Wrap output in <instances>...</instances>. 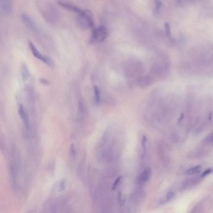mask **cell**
I'll list each match as a JSON object with an SVG mask.
<instances>
[{"mask_svg":"<svg viewBox=\"0 0 213 213\" xmlns=\"http://www.w3.org/2000/svg\"><path fill=\"white\" fill-rule=\"evenodd\" d=\"M18 113L19 115V117L21 118L23 122V125L26 128V130L27 131H29V126H30L29 116L27 111H26L25 108L22 104L19 105L18 106Z\"/></svg>","mask_w":213,"mask_h":213,"instance_id":"cell-6","label":"cell"},{"mask_svg":"<svg viewBox=\"0 0 213 213\" xmlns=\"http://www.w3.org/2000/svg\"><path fill=\"white\" fill-rule=\"evenodd\" d=\"M213 172V169L212 168H209L208 170H206V171H204L202 174V177H204V176H206L207 175H208V174L212 173Z\"/></svg>","mask_w":213,"mask_h":213,"instance_id":"cell-22","label":"cell"},{"mask_svg":"<svg viewBox=\"0 0 213 213\" xmlns=\"http://www.w3.org/2000/svg\"><path fill=\"white\" fill-rule=\"evenodd\" d=\"M118 200H119V204L121 206H122L125 203V198L122 196V195L121 193H119L118 194Z\"/></svg>","mask_w":213,"mask_h":213,"instance_id":"cell-20","label":"cell"},{"mask_svg":"<svg viewBox=\"0 0 213 213\" xmlns=\"http://www.w3.org/2000/svg\"><path fill=\"white\" fill-rule=\"evenodd\" d=\"M69 156L71 159H74L76 155V150L75 146L73 144H71L70 146V150H69Z\"/></svg>","mask_w":213,"mask_h":213,"instance_id":"cell-16","label":"cell"},{"mask_svg":"<svg viewBox=\"0 0 213 213\" xmlns=\"http://www.w3.org/2000/svg\"><path fill=\"white\" fill-rule=\"evenodd\" d=\"M77 15V21L81 27L88 28H93L94 27V22L93 15L91 11L89 10L83 9L81 13Z\"/></svg>","mask_w":213,"mask_h":213,"instance_id":"cell-2","label":"cell"},{"mask_svg":"<svg viewBox=\"0 0 213 213\" xmlns=\"http://www.w3.org/2000/svg\"><path fill=\"white\" fill-rule=\"evenodd\" d=\"M57 3L59 4L63 8H65L66 10H68L70 11L76 13L77 15L80 13L83 10V8L79 7V6H77L76 4H74L71 3L66 2V1H58Z\"/></svg>","mask_w":213,"mask_h":213,"instance_id":"cell-7","label":"cell"},{"mask_svg":"<svg viewBox=\"0 0 213 213\" xmlns=\"http://www.w3.org/2000/svg\"><path fill=\"white\" fill-rule=\"evenodd\" d=\"M41 11H43V16H44L48 21H55L56 19L57 15L56 13V10L53 6H45L44 7L41 9Z\"/></svg>","mask_w":213,"mask_h":213,"instance_id":"cell-5","label":"cell"},{"mask_svg":"<svg viewBox=\"0 0 213 213\" xmlns=\"http://www.w3.org/2000/svg\"><path fill=\"white\" fill-rule=\"evenodd\" d=\"M141 144H142V147H143V152H144V154L145 152H146V146H147V138H146V137L145 136H143V138H142Z\"/></svg>","mask_w":213,"mask_h":213,"instance_id":"cell-18","label":"cell"},{"mask_svg":"<svg viewBox=\"0 0 213 213\" xmlns=\"http://www.w3.org/2000/svg\"><path fill=\"white\" fill-rule=\"evenodd\" d=\"M65 187H66V180L63 179L61 181V182L59 184V186H58L57 191L58 192L63 191L64 189H65Z\"/></svg>","mask_w":213,"mask_h":213,"instance_id":"cell-17","label":"cell"},{"mask_svg":"<svg viewBox=\"0 0 213 213\" xmlns=\"http://www.w3.org/2000/svg\"><path fill=\"white\" fill-rule=\"evenodd\" d=\"M21 19L26 26L28 27L30 29L35 31L37 30V27L35 21L28 15L25 13H23L21 15Z\"/></svg>","mask_w":213,"mask_h":213,"instance_id":"cell-10","label":"cell"},{"mask_svg":"<svg viewBox=\"0 0 213 213\" xmlns=\"http://www.w3.org/2000/svg\"><path fill=\"white\" fill-rule=\"evenodd\" d=\"M28 46L32 54H33V56L35 57H36L37 59L41 60L44 63H46L48 66L52 65L53 64L52 60H51L48 56L43 55L31 41H28Z\"/></svg>","mask_w":213,"mask_h":213,"instance_id":"cell-4","label":"cell"},{"mask_svg":"<svg viewBox=\"0 0 213 213\" xmlns=\"http://www.w3.org/2000/svg\"><path fill=\"white\" fill-rule=\"evenodd\" d=\"M164 28H165V33L166 36L168 37L170 39H172V36H171V27L169 23H165V26H164Z\"/></svg>","mask_w":213,"mask_h":213,"instance_id":"cell-15","label":"cell"},{"mask_svg":"<svg viewBox=\"0 0 213 213\" xmlns=\"http://www.w3.org/2000/svg\"><path fill=\"white\" fill-rule=\"evenodd\" d=\"M154 81L153 77L150 74H147L139 77L138 79V85L141 88H146L150 86Z\"/></svg>","mask_w":213,"mask_h":213,"instance_id":"cell-8","label":"cell"},{"mask_svg":"<svg viewBox=\"0 0 213 213\" xmlns=\"http://www.w3.org/2000/svg\"><path fill=\"white\" fill-rule=\"evenodd\" d=\"M13 9L12 1L10 0H1L0 1V10L4 15L10 14Z\"/></svg>","mask_w":213,"mask_h":213,"instance_id":"cell-9","label":"cell"},{"mask_svg":"<svg viewBox=\"0 0 213 213\" xmlns=\"http://www.w3.org/2000/svg\"><path fill=\"white\" fill-rule=\"evenodd\" d=\"M121 179H122V177H119V178H118L117 179H116V180L115 181L114 183L113 184V187H112V188H113L112 189L113 190H114V189H116V188H117V187L118 186V185L119 184V183L121 182Z\"/></svg>","mask_w":213,"mask_h":213,"instance_id":"cell-19","label":"cell"},{"mask_svg":"<svg viewBox=\"0 0 213 213\" xmlns=\"http://www.w3.org/2000/svg\"><path fill=\"white\" fill-rule=\"evenodd\" d=\"M151 175H152V170L150 168V167H147V168H146L143 171V172L141 174L139 177L140 181L142 183L148 181L150 179Z\"/></svg>","mask_w":213,"mask_h":213,"instance_id":"cell-11","label":"cell"},{"mask_svg":"<svg viewBox=\"0 0 213 213\" xmlns=\"http://www.w3.org/2000/svg\"><path fill=\"white\" fill-rule=\"evenodd\" d=\"M127 74L130 77H136L140 76L144 71L143 64L140 62H133L129 64L127 67Z\"/></svg>","mask_w":213,"mask_h":213,"instance_id":"cell-3","label":"cell"},{"mask_svg":"<svg viewBox=\"0 0 213 213\" xmlns=\"http://www.w3.org/2000/svg\"><path fill=\"white\" fill-rule=\"evenodd\" d=\"M21 73L23 80L24 81H27V80L29 77V71L26 64H24L22 65L21 68Z\"/></svg>","mask_w":213,"mask_h":213,"instance_id":"cell-12","label":"cell"},{"mask_svg":"<svg viewBox=\"0 0 213 213\" xmlns=\"http://www.w3.org/2000/svg\"><path fill=\"white\" fill-rule=\"evenodd\" d=\"M174 197V193L172 191H170L167 192L166 195V199L167 201H170V200L172 199V198Z\"/></svg>","mask_w":213,"mask_h":213,"instance_id":"cell-21","label":"cell"},{"mask_svg":"<svg viewBox=\"0 0 213 213\" xmlns=\"http://www.w3.org/2000/svg\"><path fill=\"white\" fill-rule=\"evenodd\" d=\"M201 170V166H196L191 167L189 170H187L186 174L188 175H194L197 173H199Z\"/></svg>","mask_w":213,"mask_h":213,"instance_id":"cell-14","label":"cell"},{"mask_svg":"<svg viewBox=\"0 0 213 213\" xmlns=\"http://www.w3.org/2000/svg\"><path fill=\"white\" fill-rule=\"evenodd\" d=\"M93 93L94 102L96 105H98L101 101V91L99 88L96 85L93 86Z\"/></svg>","mask_w":213,"mask_h":213,"instance_id":"cell-13","label":"cell"},{"mask_svg":"<svg viewBox=\"0 0 213 213\" xmlns=\"http://www.w3.org/2000/svg\"><path fill=\"white\" fill-rule=\"evenodd\" d=\"M109 35L108 28L103 25L99 26L92 31L89 38V42L91 44H98L104 41Z\"/></svg>","mask_w":213,"mask_h":213,"instance_id":"cell-1","label":"cell"}]
</instances>
